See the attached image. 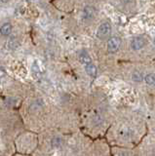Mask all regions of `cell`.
<instances>
[{
  "label": "cell",
  "mask_w": 155,
  "mask_h": 156,
  "mask_svg": "<svg viewBox=\"0 0 155 156\" xmlns=\"http://www.w3.org/2000/svg\"><path fill=\"white\" fill-rule=\"evenodd\" d=\"M111 32V26L107 22L100 23V26L97 29V37L100 39H105L109 36Z\"/></svg>",
  "instance_id": "6da1fadb"
},
{
  "label": "cell",
  "mask_w": 155,
  "mask_h": 156,
  "mask_svg": "<svg viewBox=\"0 0 155 156\" xmlns=\"http://www.w3.org/2000/svg\"><path fill=\"white\" fill-rule=\"evenodd\" d=\"M121 45V39L118 36L110 37L107 41V51L108 53H116L120 48Z\"/></svg>",
  "instance_id": "7a4b0ae2"
},
{
  "label": "cell",
  "mask_w": 155,
  "mask_h": 156,
  "mask_svg": "<svg viewBox=\"0 0 155 156\" xmlns=\"http://www.w3.org/2000/svg\"><path fill=\"white\" fill-rule=\"evenodd\" d=\"M96 16V9L93 6H85L82 12V18L84 21H91Z\"/></svg>",
  "instance_id": "3957f363"
},
{
  "label": "cell",
  "mask_w": 155,
  "mask_h": 156,
  "mask_svg": "<svg viewBox=\"0 0 155 156\" xmlns=\"http://www.w3.org/2000/svg\"><path fill=\"white\" fill-rule=\"evenodd\" d=\"M144 45H145V39L140 36L135 37L132 39V41H131V47H132L133 50H136V51L143 49Z\"/></svg>",
  "instance_id": "277c9868"
},
{
  "label": "cell",
  "mask_w": 155,
  "mask_h": 156,
  "mask_svg": "<svg viewBox=\"0 0 155 156\" xmlns=\"http://www.w3.org/2000/svg\"><path fill=\"white\" fill-rule=\"evenodd\" d=\"M79 60H80L82 65H84V66H87V65H90V63H92V58L89 56V54L87 53L86 51H82L80 53Z\"/></svg>",
  "instance_id": "5b68a950"
},
{
  "label": "cell",
  "mask_w": 155,
  "mask_h": 156,
  "mask_svg": "<svg viewBox=\"0 0 155 156\" xmlns=\"http://www.w3.org/2000/svg\"><path fill=\"white\" fill-rule=\"evenodd\" d=\"M11 31H12V26H11V23H4L3 26L0 27V33L4 36H8L9 34L11 33Z\"/></svg>",
  "instance_id": "8992f818"
},
{
  "label": "cell",
  "mask_w": 155,
  "mask_h": 156,
  "mask_svg": "<svg viewBox=\"0 0 155 156\" xmlns=\"http://www.w3.org/2000/svg\"><path fill=\"white\" fill-rule=\"evenodd\" d=\"M85 70L87 72V74L90 75L91 77H96L97 76V67L93 65V63H90V65L85 66Z\"/></svg>",
  "instance_id": "52a82bcc"
},
{
  "label": "cell",
  "mask_w": 155,
  "mask_h": 156,
  "mask_svg": "<svg viewBox=\"0 0 155 156\" xmlns=\"http://www.w3.org/2000/svg\"><path fill=\"white\" fill-rule=\"evenodd\" d=\"M144 80L148 85L154 86L155 85V74L154 73H149V74H147L146 76H145Z\"/></svg>",
  "instance_id": "ba28073f"
},
{
  "label": "cell",
  "mask_w": 155,
  "mask_h": 156,
  "mask_svg": "<svg viewBox=\"0 0 155 156\" xmlns=\"http://www.w3.org/2000/svg\"><path fill=\"white\" fill-rule=\"evenodd\" d=\"M132 78H133V80L136 81V82H139V81H142L143 80V74H142V72H139V71H135L133 73V75H132Z\"/></svg>",
  "instance_id": "9c48e42d"
},
{
  "label": "cell",
  "mask_w": 155,
  "mask_h": 156,
  "mask_svg": "<svg viewBox=\"0 0 155 156\" xmlns=\"http://www.w3.org/2000/svg\"><path fill=\"white\" fill-rule=\"evenodd\" d=\"M61 143H62V140L60 138H54L52 140V144L54 147H59V146L61 145Z\"/></svg>",
  "instance_id": "30bf717a"
},
{
  "label": "cell",
  "mask_w": 155,
  "mask_h": 156,
  "mask_svg": "<svg viewBox=\"0 0 155 156\" xmlns=\"http://www.w3.org/2000/svg\"><path fill=\"white\" fill-rule=\"evenodd\" d=\"M6 75V70H5V68L2 67V66H0V79H2V78Z\"/></svg>",
  "instance_id": "8fae6325"
},
{
  "label": "cell",
  "mask_w": 155,
  "mask_h": 156,
  "mask_svg": "<svg viewBox=\"0 0 155 156\" xmlns=\"http://www.w3.org/2000/svg\"><path fill=\"white\" fill-rule=\"evenodd\" d=\"M119 156H128V154H127V153H125V152H123V153H121Z\"/></svg>",
  "instance_id": "7c38bea8"
}]
</instances>
